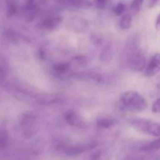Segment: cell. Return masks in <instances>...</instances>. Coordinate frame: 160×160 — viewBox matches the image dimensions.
<instances>
[{
  "label": "cell",
  "mask_w": 160,
  "mask_h": 160,
  "mask_svg": "<svg viewBox=\"0 0 160 160\" xmlns=\"http://www.w3.org/2000/svg\"><path fill=\"white\" fill-rule=\"evenodd\" d=\"M119 104L122 109L133 112H143L147 107L144 97L134 91L124 92L119 98Z\"/></svg>",
  "instance_id": "cell-1"
},
{
  "label": "cell",
  "mask_w": 160,
  "mask_h": 160,
  "mask_svg": "<svg viewBox=\"0 0 160 160\" xmlns=\"http://www.w3.org/2000/svg\"><path fill=\"white\" fill-rule=\"evenodd\" d=\"M134 129L154 137H160V123L144 118H133L129 121Z\"/></svg>",
  "instance_id": "cell-2"
},
{
  "label": "cell",
  "mask_w": 160,
  "mask_h": 160,
  "mask_svg": "<svg viewBox=\"0 0 160 160\" xmlns=\"http://www.w3.org/2000/svg\"><path fill=\"white\" fill-rule=\"evenodd\" d=\"M128 63L130 68L135 71H142L146 67V58L142 50L133 48L128 54Z\"/></svg>",
  "instance_id": "cell-3"
},
{
  "label": "cell",
  "mask_w": 160,
  "mask_h": 160,
  "mask_svg": "<svg viewBox=\"0 0 160 160\" xmlns=\"http://www.w3.org/2000/svg\"><path fill=\"white\" fill-rule=\"evenodd\" d=\"M62 17L57 15H50L45 17L38 23L37 28L43 31H51L56 30L62 23Z\"/></svg>",
  "instance_id": "cell-4"
},
{
  "label": "cell",
  "mask_w": 160,
  "mask_h": 160,
  "mask_svg": "<svg viewBox=\"0 0 160 160\" xmlns=\"http://www.w3.org/2000/svg\"><path fill=\"white\" fill-rule=\"evenodd\" d=\"M72 64L67 61L56 62L52 67V72L56 78H64L72 75Z\"/></svg>",
  "instance_id": "cell-5"
},
{
  "label": "cell",
  "mask_w": 160,
  "mask_h": 160,
  "mask_svg": "<svg viewBox=\"0 0 160 160\" xmlns=\"http://www.w3.org/2000/svg\"><path fill=\"white\" fill-rule=\"evenodd\" d=\"M64 120L69 126L72 128L84 129L86 128V123L83 118H81L78 113L74 110H68L64 114Z\"/></svg>",
  "instance_id": "cell-6"
},
{
  "label": "cell",
  "mask_w": 160,
  "mask_h": 160,
  "mask_svg": "<svg viewBox=\"0 0 160 160\" xmlns=\"http://www.w3.org/2000/svg\"><path fill=\"white\" fill-rule=\"evenodd\" d=\"M21 9L27 20H33L39 10L37 0H24Z\"/></svg>",
  "instance_id": "cell-7"
},
{
  "label": "cell",
  "mask_w": 160,
  "mask_h": 160,
  "mask_svg": "<svg viewBox=\"0 0 160 160\" xmlns=\"http://www.w3.org/2000/svg\"><path fill=\"white\" fill-rule=\"evenodd\" d=\"M160 72V53H155L146 64L144 74L147 77H153Z\"/></svg>",
  "instance_id": "cell-8"
},
{
  "label": "cell",
  "mask_w": 160,
  "mask_h": 160,
  "mask_svg": "<svg viewBox=\"0 0 160 160\" xmlns=\"http://www.w3.org/2000/svg\"><path fill=\"white\" fill-rule=\"evenodd\" d=\"M56 3L63 7L72 9H88L93 6V2L89 0H56Z\"/></svg>",
  "instance_id": "cell-9"
},
{
  "label": "cell",
  "mask_w": 160,
  "mask_h": 160,
  "mask_svg": "<svg viewBox=\"0 0 160 160\" xmlns=\"http://www.w3.org/2000/svg\"><path fill=\"white\" fill-rule=\"evenodd\" d=\"M66 26L71 31L83 32L87 29L88 22L81 17H71L67 20Z\"/></svg>",
  "instance_id": "cell-10"
},
{
  "label": "cell",
  "mask_w": 160,
  "mask_h": 160,
  "mask_svg": "<svg viewBox=\"0 0 160 160\" xmlns=\"http://www.w3.org/2000/svg\"><path fill=\"white\" fill-rule=\"evenodd\" d=\"M35 117L31 113H26L24 115L21 120V126L24 134L28 136H31L33 134V128L35 124Z\"/></svg>",
  "instance_id": "cell-11"
},
{
  "label": "cell",
  "mask_w": 160,
  "mask_h": 160,
  "mask_svg": "<svg viewBox=\"0 0 160 160\" xmlns=\"http://www.w3.org/2000/svg\"><path fill=\"white\" fill-rule=\"evenodd\" d=\"M115 120L111 117H101L97 119L96 122V128L98 131H104L111 128L115 125Z\"/></svg>",
  "instance_id": "cell-12"
},
{
  "label": "cell",
  "mask_w": 160,
  "mask_h": 160,
  "mask_svg": "<svg viewBox=\"0 0 160 160\" xmlns=\"http://www.w3.org/2000/svg\"><path fill=\"white\" fill-rule=\"evenodd\" d=\"M160 149V137L158 138L155 139L151 142H146V143L142 144L141 146L139 147L140 151L143 152H152V151H156V150Z\"/></svg>",
  "instance_id": "cell-13"
},
{
  "label": "cell",
  "mask_w": 160,
  "mask_h": 160,
  "mask_svg": "<svg viewBox=\"0 0 160 160\" xmlns=\"http://www.w3.org/2000/svg\"><path fill=\"white\" fill-rule=\"evenodd\" d=\"M6 11L9 17L17 14L18 12V4L17 0H6Z\"/></svg>",
  "instance_id": "cell-14"
},
{
  "label": "cell",
  "mask_w": 160,
  "mask_h": 160,
  "mask_svg": "<svg viewBox=\"0 0 160 160\" xmlns=\"http://www.w3.org/2000/svg\"><path fill=\"white\" fill-rule=\"evenodd\" d=\"M144 0H132L130 6V15H136L141 10Z\"/></svg>",
  "instance_id": "cell-15"
},
{
  "label": "cell",
  "mask_w": 160,
  "mask_h": 160,
  "mask_svg": "<svg viewBox=\"0 0 160 160\" xmlns=\"http://www.w3.org/2000/svg\"><path fill=\"white\" fill-rule=\"evenodd\" d=\"M132 24V16L130 13H125L122 16L119 20V27L122 30L130 29Z\"/></svg>",
  "instance_id": "cell-16"
},
{
  "label": "cell",
  "mask_w": 160,
  "mask_h": 160,
  "mask_svg": "<svg viewBox=\"0 0 160 160\" xmlns=\"http://www.w3.org/2000/svg\"><path fill=\"white\" fill-rule=\"evenodd\" d=\"M71 62H72V65L75 64V65H76L78 67H83L85 66H86V64H87V59H86V56L80 55V56H75L72 59Z\"/></svg>",
  "instance_id": "cell-17"
},
{
  "label": "cell",
  "mask_w": 160,
  "mask_h": 160,
  "mask_svg": "<svg viewBox=\"0 0 160 160\" xmlns=\"http://www.w3.org/2000/svg\"><path fill=\"white\" fill-rule=\"evenodd\" d=\"M111 2V0H93V6H95L97 9L102 10V9H107Z\"/></svg>",
  "instance_id": "cell-18"
},
{
  "label": "cell",
  "mask_w": 160,
  "mask_h": 160,
  "mask_svg": "<svg viewBox=\"0 0 160 160\" xmlns=\"http://www.w3.org/2000/svg\"><path fill=\"white\" fill-rule=\"evenodd\" d=\"M125 9H126V6L123 2H119L113 7V12L115 16L119 17V16L124 15Z\"/></svg>",
  "instance_id": "cell-19"
},
{
  "label": "cell",
  "mask_w": 160,
  "mask_h": 160,
  "mask_svg": "<svg viewBox=\"0 0 160 160\" xmlns=\"http://www.w3.org/2000/svg\"><path fill=\"white\" fill-rule=\"evenodd\" d=\"M9 142V136L4 130H0V148H6Z\"/></svg>",
  "instance_id": "cell-20"
},
{
  "label": "cell",
  "mask_w": 160,
  "mask_h": 160,
  "mask_svg": "<svg viewBox=\"0 0 160 160\" xmlns=\"http://www.w3.org/2000/svg\"><path fill=\"white\" fill-rule=\"evenodd\" d=\"M152 111L153 113H160V98L155 99L152 103Z\"/></svg>",
  "instance_id": "cell-21"
},
{
  "label": "cell",
  "mask_w": 160,
  "mask_h": 160,
  "mask_svg": "<svg viewBox=\"0 0 160 160\" xmlns=\"http://www.w3.org/2000/svg\"><path fill=\"white\" fill-rule=\"evenodd\" d=\"M104 57V59H102L103 61H107V57H109V59L111 58V47L110 46H107L105 47V48L104 49V51L102 52L101 53V57L100 59Z\"/></svg>",
  "instance_id": "cell-22"
},
{
  "label": "cell",
  "mask_w": 160,
  "mask_h": 160,
  "mask_svg": "<svg viewBox=\"0 0 160 160\" xmlns=\"http://www.w3.org/2000/svg\"><path fill=\"white\" fill-rule=\"evenodd\" d=\"M6 68L4 67V66L0 65V81L3 80L6 77Z\"/></svg>",
  "instance_id": "cell-23"
},
{
  "label": "cell",
  "mask_w": 160,
  "mask_h": 160,
  "mask_svg": "<svg viewBox=\"0 0 160 160\" xmlns=\"http://www.w3.org/2000/svg\"><path fill=\"white\" fill-rule=\"evenodd\" d=\"M155 28L157 30H160V13L158 14L155 20Z\"/></svg>",
  "instance_id": "cell-24"
},
{
  "label": "cell",
  "mask_w": 160,
  "mask_h": 160,
  "mask_svg": "<svg viewBox=\"0 0 160 160\" xmlns=\"http://www.w3.org/2000/svg\"><path fill=\"white\" fill-rule=\"evenodd\" d=\"M158 0H150L149 1V7H153V6H155V4H156L157 2H158Z\"/></svg>",
  "instance_id": "cell-25"
},
{
  "label": "cell",
  "mask_w": 160,
  "mask_h": 160,
  "mask_svg": "<svg viewBox=\"0 0 160 160\" xmlns=\"http://www.w3.org/2000/svg\"><path fill=\"white\" fill-rule=\"evenodd\" d=\"M158 89L160 91V83L158 84Z\"/></svg>",
  "instance_id": "cell-26"
}]
</instances>
